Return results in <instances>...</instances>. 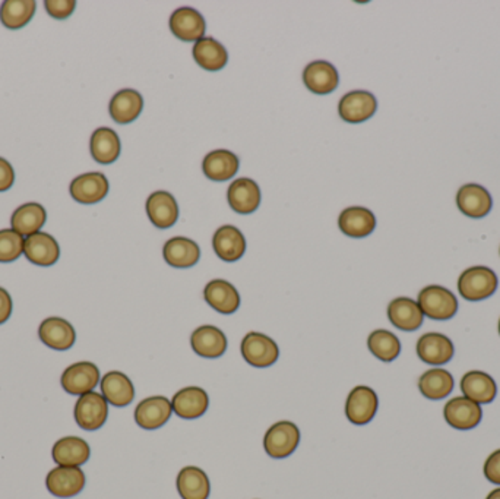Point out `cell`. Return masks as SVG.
I'll return each mask as SVG.
<instances>
[{"instance_id":"23","label":"cell","mask_w":500,"mask_h":499,"mask_svg":"<svg viewBox=\"0 0 500 499\" xmlns=\"http://www.w3.org/2000/svg\"><path fill=\"white\" fill-rule=\"evenodd\" d=\"M147 214L156 228H170L179 219V205L172 194L157 191L147 201Z\"/></svg>"},{"instance_id":"22","label":"cell","mask_w":500,"mask_h":499,"mask_svg":"<svg viewBox=\"0 0 500 499\" xmlns=\"http://www.w3.org/2000/svg\"><path fill=\"white\" fill-rule=\"evenodd\" d=\"M303 81L304 85L310 91L319 94V96H325V94L335 91L336 87L340 84V76L336 73L335 66L329 62L317 60L304 69Z\"/></svg>"},{"instance_id":"15","label":"cell","mask_w":500,"mask_h":499,"mask_svg":"<svg viewBox=\"0 0 500 499\" xmlns=\"http://www.w3.org/2000/svg\"><path fill=\"white\" fill-rule=\"evenodd\" d=\"M24 255L34 265L52 267L61 256L57 240L48 233H34L25 239Z\"/></svg>"},{"instance_id":"20","label":"cell","mask_w":500,"mask_h":499,"mask_svg":"<svg viewBox=\"0 0 500 499\" xmlns=\"http://www.w3.org/2000/svg\"><path fill=\"white\" fill-rule=\"evenodd\" d=\"M101 394L108 404L116 408H126L135 399L132 381L123 372L112 371L101 378Z\"/></svg>"},{"instance_id":"28","label":"cell","mask_w":500,"mask_h":499,"mask_svg":"<svg viewBox=\"0 0 500 499\" xmlns=\"http://www.w3.org/2000/svg\"><path fill=\"white\" fill-rule=\"evenodd\" d=\"M338 226L345 236L361 239L375 230L377 217L373 216V212L368 208L349 207L341 212Z\"/></svg>"},{"instance_id":"46","label":"cell","mask_w":500,"mask_h":499,"mask_svg":"<svg viewBox=\"0 0 500 499\" xmlns=\"http://www.w3.org/2000/svg\"><path fill=\"white\" fill-rule=\"evenodd\" d=\"M499 334H500V321H499Z\"/></svg>"},{"instance_id":"2","label":"cell","mask_w":500,"mask_h":499,"mask_svg":"<svg viewBox=\"0 0 500 499\" xmlns=\"http://www.w3.org/2000/svg\"><path fill=\"white\" fill-rule=\"evenodd\" d=\"M497 276L487 267H472L461 274L458 290L470 302L485 300L496 292Z\"/></svg>"},{"instance_id":"13","label":"cell","mask_w":500,"mask_h":499,"mask_svg":"<svg viewBox=\"0 0 500 499\" xmlns=\"http://www.w3.org/2000/svg\"><path fill=\"white\" fill-rule=\"evenodd\" d=\"M108 188L107 177L103 173H85L72 180L71 195L80 204H97L107 196Z\"/></svg>"},{"instance_id":"29","label":"cell","mask_w":500,"mask_h":499,"mask_svg":"<svg viewBox=\"0 0 500 499\" xmlns=\"http://www.w3.org/2000/svg\"><path fill=\"white\" fill-rule=\"evenodd\" d=\"M108 108H110V116L116 124H132L144 108V99L137 90H122L114 94Z\"/></svg>"},{"instance_id":"12","label":"cell","mask_w":500,"mask_h":499,"mask_svg":"<svg viewBox=\"0 0 500 499\" xmlns=\"http://www.w3.org/2000/svg\"><path fill=\"white\" fill-rule=\"evenodd\" d=\"M417 355L425 364L440 366L448 364L455 355L453 343L439 332H428L417 341Z\"/></svg>"},{"instance_id":"19","label":"cell","mask_w":500,"mask_h":499,"mask_svg":"<svg viewBox=\"0 0 500 499\" xmlns=\"http://www.w3.org/2000/svg\"><path fill=\"white\" fill-rule=\"evenodd\" d=\"M52 455L57 466L81 468L89 461L91 448L80 436H64L53 445Z\"/></svg>"},{"instance_id":"33","label":"cell","mask_w":500,"mask_h":499,"mask_svg":"<svg viewBox=\"0 0 500 499\" xmlns=\"http://www.w3.org/2000/svg\"><path fill=\"white\" fill-rule=\"evenodd\" d=\"M165 262L174 268H191L198 264L200 249L197 242L188 237H173L163 249Z\"/></svg>"},{"instance_id":"1","label":"cell","mask_w":500,"mask_h":499,"mask_svg":"<svg viewBox=\"0 0 500 499\" xmlns=\"http://www.w3.org/2000/svg\"><path fill=\"white\" fill-rule=\"evenodd\" d=\"M417 304L420 306L423 315L435 321L451 320L458 311L455 295L442 286H428L423 288Z\"/></svg>"},{"instance_id":"17","label":"cell","mask_w":500,"mask_h":499,"mask_svg":"<svg viewBox=\"0 0 500 499\" xmlns=\"http://www.w3.org/2000/svg\"><path fill=\"white\" fill-rule=\"evenodd\" d=\"M173 413L182 419H198L204 416L209 408V397L199 387L182 388L172 399Z\"/></svg>"},{"instance_id":"11","label":"cell","mask_w":500,"mask_h":499,"mask_svg":"<svg viewBox=\"0 0 500 499\" xmlns=\"http://www.w3.org/2000/svg\"><path fill=\"white\" fill-rule=\"evenodd\" d=\"M170 30L182 41L193 43V41L204 39L207 24L199 11L184 6V8L176 9L170 16Z\"/></svg>"},{"instance_id":"9","label":"cell","mask_w":500,"mask_h":499,"mask_svg":"<svg viewBox=\"0 0 500 499\" xmlns=\"http://www.w3.org/2000/svg\"><path fill=\"white\" fill-rule=\"evenodd\" d=\"M173 415L172 400L165 396L148 397L135 409V422L142 429L154 431L165 426Z\"/></svg>"},{"instance_id":"26","label":"cell","mask_w":500,"mask_h":499,"mask_svg":"<svg viewBox=\"0 0 500 499\" xmlns=\"http://www.w3.org/2000/svg\"><path fill=\"white\" fill-rule=\"evenodd\" d=\"M388 318L401 331H416L421 327L425 315L416 300L396 297L388 306Z\"/></svg>"},{"instance_id":"25","label":"cell","mask_w":500,"mask_h":499,"mask_svg":"<svg viewBox=\"0 0 500 499\" xmlns=\"http://www.w3.org/2000/svg\"><path fill=\"white\" fill-rule=\"evenodd\" d=\"M456 204L465 216L471 217V219H483L492 210V196L488 194L487 189L483 188L480 185H464L458 191Z\"/></svg>"},{"instance_id":"40","label":"cell","mask_w":500,"mask_h":499,"mask_svg":"<svg viewBox=\"0 0 500 499\" xmlns=\"http://www.w3.org/2000/svg\"><path fill=\"white\" fill-rule=\"evenodd\" d=\"M24 236L11 228L0 230V262H13L24 252Z\"/></svg>"},{"instance_id":"32","label":"cell","mask_w":500,"mask_h":499,"mask_svg":"<svg viewBox=\"0 0 500 499\" xmlns=\"http://www.w3.org/2000/svg\"><path fill=\"white\" fill-rule=\"evenodd\" d=\"M176 485L182 499H208L211 492L208 476L195 466L182 469L177 475Z\"/></svg>"},{"instance_id":"41","label":"cell","mask_w":500,"mask_h":499,"mask_svg":"<svg viewBox=\"0 0 500 499\" xmlns=\"http://www.w3.org/2000/svg\"><path fill=\"white\" fill-rule=\"evenodd\" d=\"M75 0H46L45 8L55 20H66L75 11Z\"/></svg>"},{"instance_id":"39","label":"cell","mask_w":500,"mask_h":499,"mask_svg":"<svg viewBox=\"0 0 500 499\" xmlns=\"http://www.w3.org/2000/svg\"><path fill=\"white\" fill-rule=\"evenodd\" d=\"M368 348L375 357L382 362H393L401 353L398 337L386 330H377L368 339Z\"/></svg>"},{"instance_id":"45","label":"cell","mask_w":500,"mask_h":499,"mask_svg":"<svg viewBox=\"0 0 500 499\" xmlns=\"http://www.w3.org/2000/svg\"><path fill=\"white\" fill-rule=\"evenodd\" d=\"M486 499H500V487L499 489H495V491L490 492Z\"/></svg>"},{"instance_id":"43","label":"cell","mask_w":500,"mask_h":499,"mask_svg":"<svg viewBox=\"0 0 500 499\" xmlns=\"http://www.w3.org/2000/svg\"><path fill=\"white\" fill-rule=\"evenodd\" d=\"M15 180V172L8 160L0 157V192L8 191Z\"/></svg>"},{"instance_id":"8","label":"cell","mask_w":500,"mask_h":499,"mask_svg":"<svg viewBox=\"0 0 500 499\" xmlns=\"http://www.w3.org/2000/svg\"><path fill=\"white\" fill-rule=\"evenodd\" d=\"M84 471L81 468H68V466H57L48 471L46 477V486L52 495L57 498H72L81 494L85 487Z\"/></svg>"},{"instance_id":"14","label":"cell","mask_w":500,"mask_h":499,"mask_svg":"<svg viewBox=\"0 0 500 499\" xmlns=\"http://www.w3.org/2000/svg\"><path fill=\"white\" fill-rule=\"evenodd\" d=\"M444 416L451 426L460 431H469L480 424L483 411L480 404L474 403L467 397H455L445 406Z\"/></svg>"},{"instance_id":"4","label":"cell","mask_w":500,"mask_h":499,"mask_svg":"<svg viewBox=\"0 0 500 499\" xmlns=\"http://www.w3.org/2000/svg\"><path fill=\"white\" fill-rule=\"evenodd\" d=\"M242 356L253 367H269L280 357V348L271 337L249 332L242 340Z\"/></svg>"},{"instance_id":"6","label":"cell","mask_w":500,"mask_h":499,"mask_svg":"<svg viewBox=\"0 0 500 499\" xmlns=\"http://www.w3.org/2000/svg\"><path fill=\"white\" fill-rule=\"evenodd\" d=\"M379 408V399L372 388L359 385L352 388L345 403V416L352 425L363 426L372 422Z\"/></svg>"},{"instance_id":"3","label":"cell","mask_w":500,"mask_h":499,"mask_svg":"<svg viewBox=\"0 0 500 499\" xmlns=\"http://www.w3.org/2000/svg\"><path fill=\"white\" fill-rule=\"evenodd\" d=\"M301 443V431L297 425L288 420H281L269 427L264 438L267 454L273 459H287L296 452Z\"/></svg>"},{"instance_id":"44","label":"cell","mask_w":500,"mask_h":499,"mask_svg":"<svg viewBox=\"0 0 500 499\" xmlns=\"http://www.w3.org/2000/svg\"><path fill=\"white\" fill-rule=\"evenodd\" d=\"M13 314V299L4 288H0V325L6 323Z\"/></svg>"},{"instance_id":"34","label":"cell","mask_w":500,"mask_h":499,"mask_svg":"<svg viewBox=\"0 0 500 499\" xmlns=\"http://www.w3.org/2000/svg\"><path fill=\"white\" fill-rule=\"evenodd\" d=\"M193 59L200 68L216 73L227 66V48L213 37H204L193 46Z\"/></svg>"},{"instance_id":"24","label":"cell","mask_w":500,"mask_h":499,"mask_svg":"<svg viewBox=\"0 0 500 499\" xmlns=\"http://www.w3.org/2000/svg\"><path fill=\"white\" fill-rule=\"evenodd\" d=\"M204 297L211 308L225 315H232L241 306V295L232 283L225 280H213L207 284Z\"/></svg>"},{"instance_id":"7","label":"cell","mask_w":500,"mask_h":499,"mask_svg":"<svg viewBox=\"0 0 500 499\" xmlns=\"http://www.w3.org/2000/svg\"><path fill=\"white\" fill-rule=\"evenodd\" d=\"M100 369L91 362H78L64 369L61 383L64 391L72 396H84L100 383Z\"/></svg>"},{"instance_id":"37","label":"cell","mask_w":500,"mask_h":499,"mask_svg":"<svg viewBox=\"0 0 500 499\" xmlns=\"http://www.w3.org/2000/svg\"><path fill=\"white\" fill-rule=\"evenodd\" d=\"M453 387H455L453 376L440 367L425 372L419 380L420 392L428 400L445 399L453 392Z\"/></svg>"},{"instance_id":"30","label":"cell","mask_w":500,"mask_h":499,"mask_svg":"<svg viewBox=\"0 0 500 499\" xmlns=\"http://www.w3.org/2000/svg\"><path fill=\"white\" fill-rule=\"evenodd\" d=\"M239 168H241L239 157L227 150H216L209 152L202 163L205 176L214 182H225L232 179L239 172Z\"/></svg>"},{"instance_id":"36","label":"cell","mask_w":500,"mask_h":499,"mask_svg":"<svg viewBox=\"0 0 500 499\" xmlns=\"http://www.w3.org/2000/svg\"><path fill=\"white\" fill-rule=\"evenodd\" d=\"M91 156L97 163L112 164L121 156L122 144L113 129L98 128L91 136Z\"/></svg>"},{"instance_id":"35","label":"cell","mask_w":500,"mask_h":499,"mask_svg":"<svg viewBox=\"0 0 500 499\" xmlns=\"http://www.w3.org/2000/svg\"><path fill=\"white\" fill-rule=\"evenodd\" d=\"M46 220H47V212H46L45 207L37 202H30V204L16 208L13 219H11V224H13V230L20 233L21 236L29 237L34 233L40 232Z\"/></svg>"},{"instance_id":"5","label":"cell","mask_w":500,"mask_h":499,"mask_svg":"<svg viewBox=\"0 0 500 499\" xmlns=\"http://www.w3.org/2000/svg\"><path fill=\"white\" fill-rule=\"evenodd\" d=\"M76 424L85 431H97L108 417V403L103 394L91 391L80 396L73 410Z\"/></svg>"},{"instance_id":"16","label":"cell","mask_w":500,"mask_h":499,"mask_svg":"<svg viewBox=\"0 0 500 499\" xmlns=\"http://www.w3.org/2000/svg\"><path fill=\"white\" fill-rule=\"evenodd\" d=\"M191 346L193 352L200 357L216 359L227 352V337L220 328L214 325H202L192 332Z\"/></svg>"},{"instance_id":"21","label":"cell","mask_w":500,"mask_h":499,"mask_svg":"<svg viewBox=\"0 0 500 499\" xmlns=\"http://www.w3.org/2000/svg\"><path fill=\"white\" fill-rule=\"evenodd\" d=\"M38 336L47 348L59 352L69 350L75 344L76 340V332L72 325L68 321L56 316L47 318L41 323Z\"/></svg>"},{"instance_id":"38","label":"cell","mask_w":500,"mask_h":499,"mask_svg":"<svg viewBox=\"0 0 500 499\" xmlns=\"http://www.w3.org/2000/svg\"><path fill=\"white\" fill-rule=\"evenodd\" d=\"M36 8L34 0H6L0 8V21L6 29H22L32 20Z\"/></svg>"},{"instance_id":"18","label":"cell","mask_w":500,"mask_h":499,"mask_svg":"<svg viewBox=\"0 0 500 499\" xmlns=\"http://www.w3.org/2000/svg\"><path fill=\"white\" fill-rule=\"evenodd\" d=\"M227 200L230 207L239 214H252L259 208L262 195L257 182L248 177H242L230 185Z\"/></svg>"},{"instance_id":"10","label":"cell","mask_w":500,"mask_h":499,"mask_svg":"<svg viewBox=\"0 0 500 499\" xmlns=\"http://www.w3.org/2000/svg\"><path fill=\"white\" fill-rule=\"evenodd\" d=\"M377 101L373 94L363 90H356L341 99L338 112L341 119L345 122L361 124L370 119L377 113Z\"/></svg>"},{"instance_id":"42","label":"cell","mask_w":500,"mask_h":499,"mask_svg":"<svg viewBox=\"0 0 500 499\" xmlns=\"http://www.w3.org/2000/svg\"><path fill=\"white\" fill-rule=\"evenodd\" d=\"M485 476L488 482L500 485V450L488 455L485 463Z\"/></svg>"},{"instance_id":"31","label":"cell","mask_w":500,"mask_h":499,"mask_svg":"<svg viewBox=\"0 0 500 499\" xmlns=\"http://www.w3.org/2000/svg\"><path fill=\"white\" fill-rule=\"evenodd\" d=\"M461 390L464 397L477 404L492 403L496 397V383L486 372L471 371L465 374L461 381Z\"/></svg>"},{"instance_id":"27","label":"cell","mask_w":500,"mask_h":499,"mask_svg":"<svg viewBox=\"0 0 500 499\" xmlns=\"http://www.w3.org/2000/svg\"><path fill=\"white\" fill-rule=\"evenodd\" d=\"M213 246L220 260L236 262L246 252V239L243 233L234 226H223L214 235Z\"/></svg>"}]
</instances>
